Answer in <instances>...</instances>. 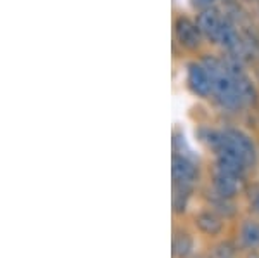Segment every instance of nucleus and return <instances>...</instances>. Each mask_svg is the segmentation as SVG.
<instances>
[{"label":"nucleus","mask_w":259,"mask_h":258,"mask_svg":"<svg viewBox=\"0 0 259 258\" xmlns=\"http://www.w3.org/2000/svg\"><path fill=\"white\" fill-rule=\"evenodd\" d=\"M202 64L206 66L207 73L211 77L212 94H214L216 101L230 111L240 109L245 102L242 99L239 89H237L235 82H233L232 75L228 73L225 62L214 59V57H206Z\"/></svg>","instance_id":"1"},{"label":"nucleus","mask_w":259,"mask_h":258,"mask_svg":"<svg viewBox=\"0 0 259 258\" xmlns=\"http://www.w3.org/2000/svg\"><path fill=\"white\" fill-rule=\"evenodd\" d=\"M212 153L216 156L218 155H228L233 156L237 160H240L247 168L256 165L257 160V153H256V145H254L252 139L244 134L242 130L237 128H225L220 130L218 142L212 148Z\"/></svg>","instance_id":"2"},{"label":"nucleus","mask_w":259,"mask_h":258,"mask_svg":"<svg viewBox=\"0 0 259 258\" xmlns=\"http://www.w3.org/2000/svg\"><path fill=\"white\" fill-rule=\"evenodd\" d=\"M171 175H173V186L194 189V184L199 180V166L183 153L182 155L177 153V155H173V161H171Z\"/></svg>","instance_id":"3"},{"label":"nucleus","mask_w":259,"mask_h":258,"mask_svg":"<svg viewBox=\"0 0 259 258\" xmlns=\"http://www.w3.org/2000/svg\"><path fill=\"white\" fill-rule=\"evenodd\" d=\"M242 182H244V177L242 175H237V173H233V172L221 170L214 166L212 189H214V194L218 198L233 199L242 191Z\"/></svg>","instance_id":"4"},{"label":"nucleus","mask_w":259,"mask_h":258,"mask_svg":"<svg viewBox=\"0 0 259 258\" xmlns=\"http://www.w3.org/2000/svg\"><path fill=\"white\" fill-rule=\"evenodd\" d=\"M223 62H225V66H227L228 73L232 75L233 82H235V85H237V89H239L244 102L245 104H256L257 102L256 89H254L250 78L244 73V69H242V62L233 59V57H228V59L223 61Z\"/></svg>","instance_id":"5"},{"label":"nucleus","mask_w":259,"mask_h":258,"mask_svg":"<svg viewBox=\"0 0 259 258\" xmlns=\"http://www.w3.org/2000/svg\"><path fill=\"white\" fill-rule=\"evenodd\" d=\"M175 36L180 42V45L185 49H197L200 45V40H202V33H200L199 26L190 21L189 18H178L177 23H175Z\"/></svg>","instance_id":"6"},{"label":"nucleus","mask_w":259,"mask_h":258,"mask_svg":"<svg viewBox=\"0 0 259 258\" xmlns=\"http://www.w3.org/2000/svg\"><path fill=\"white\" fill-rule=\"evenodd\" d=\"M187 82H189V87H190L192 92L195 95H199V97H207L209 94H212L211 77L204 64H197V62L189 64Z\"/></svg>","instance_id":"7"},{"label":"nucleus","mask_w":259,"mask_h":258,"mask_svg":"<svg viewBox=\"0 0 259 258\" xmlns=\"http://www.w3.org/2000/svg\"><path fill=\"white\" fill-rule=\"evenodd\" d=\"M195 227L200 234L207 236V238H216L223 232L225 229V222L223 217L220 213H216L214 210L209 211H200V213L195 217Z\"/></svg>","instance_id":"8"},{"label":"nucleus","mask_w":259,"mask_h":258,"mask_svg":"<svg viewBox=\"0 0 259 258\" xmlns=\"http://www.w3.org/2000/svg\"><path fill=\"white\" fill-rule=\"evenodd\" d=\"M221 24H223V19L220 18L218 11L214 9H204L197 18V26L202 36L209 39L211 42H218Z\"/></svg>","instance_id":"9"},{"label":"nucleus","mask_w":259,"mask_h":258,"mask_svg":"<svg viewBox=\"0 0 259 258\" xmlns=\"http://www.w3.org/2000/svg\"><path fill=\"white\" fill-rule=\"evenodd\" d=\"M240 246L245 249H259V222L257 220H244L239 229Z\"/></svg>","instance_id":"10"},{"label":"nucleus","mask_w":259,"mask_h":258,"mask_svg":"<svg viewBox=\"0 0 259 258\" xmlns=\"http://www.w3.org/2000/svg\"><path fill=\"white\" fill-rule=\"evenodd\" d=\"M194 238L187 231H177L173 236V258H189L194 251Z\"/></svg>","instance_id":"11"},{"label":"nucleus","mask_w":259,"mask_h":258,"mask_svg":"<svg viewBox=\"0 0 259 258\" xmlns=\"http://www.w3.org/2000/svg\"><path fill=\"white\" fill-rule=\"evenodd\" d=\"M252 208L259 213V194H256V196H254V199H252Z\"/></svg>","instance_id":"12"},{"label":"nucleus","mask_w":259,"mask_h":258,"mask_svg":"<svg viewBox=\"0 0 259 258\" xmlns=\"http://www.w3.org/2000/svg\"><path fill=\"white\" fill-rule=\"evenodd\" d=\"M200 2H202V4H206V6H211V4L214 2V0H200Z\"/></svg>","instance_id":"13"},{"label":"nucleus","mask_w":259,"mask_h":258,"mask_svg":"<svg viewBox=\"0 0 259 258\" xmlns=\"http://www.w3.org/2000/svg\"><path fill=\"white\" fill-rule=\"evenodd\" d=\"M227 2H233V0H227Z\"/></svg>","instance_id":"14"}]
</instances>
